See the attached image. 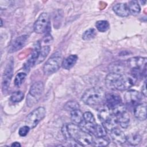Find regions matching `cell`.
Wrapping results in <instances>:
<instances>
[{"label":"cell","instance_id":"6da1fadb","mask_svg":"<svg viewBox=\"0 0 147 147\" xmlns=\"http://www.w3.org/2000/svg\"><path fill=\"white\" fill-rule=\"evenodd\" d=\"M106 93L99 87H94L87 90L82 96V100L87 105L95 106L99 105L105 100Z\"/></svg>","mask_w":147,"mask_h":147},{"label":"cell","instance_id":"7a4b0ae2","mask_svg":"<svg viewBox=\"0 0 147 147\" xmlns=\"http://www.w3.org/2000/svg\"><path fill=\"white\" fill-rule=\"evenodd\" d=\"M147 59L143 57H133L127 60V65L131 72L134 74L138 78L144 74L146 75Z\"/></svg>","mask_w":147,"mask_h":147},{"label":"cell","instance_id":"3957f363","mask_svg":"<svg viewBox=\"0 0 147 147\" xmlns=\"http://www.w3.org/2000/svg\"><path fill=\"white\" fill-rule=\"evenodd\" d=\"M44 88V83L41 81L36 82L32 85L26 96V104L28 107H31L37 103L42 94Z\"/></svg>","mask_w":147,"mask_h":147},{"label":"cell","instance_id":"277c9868","mask_svg":"<svg viewBox=\"0 0 147 147\" xmlns=\"http://www.w3.org/2000/svg\"><path fill=\"white\" fill-rule=\"evenodd\" d=\"M56 53L47 60L43 66V72L46 75H50L56 72L62 64V59L60 54Z\"/></svg>","mask_w":147,"mask_h":147},{"label":"cell","instance_id":"5b68a950","mask_svg":"<svg viewBox=\"0 0 147 147\" xmlns=\"http://www.w3.org/2000/svg\"><path fill=\"white\" fill-rule=\"evenodd\" d=\"M46 110L44 107H39L30 113L25 119V124L30 129L34 128L44 118Z\"/></svg>","mask_w":147,"mask_h":147},{"label":"cell","instance_id":"8992f818","mask_svg":"<svg viewBox=\"0 0 147 147\" xmlns=\"http://www.w3.org/2000/svg\"><path fill=\"white\" fill-rule=\"evenodd\" d=\"M49 14L45 12L41 13L34 24V31L38 34L43 33L46 31L49 25Z\"/></svg>","mask_w":147,"mask_h":147},{"label":"cell","instance_id":"52a82bcc","mask_svg":"<svg viewBox=\"0 0 147 147\" xmlns=\"http://www.w3.org/2000/svg\"><path fill=\"white\" fill-rule=\"evenodd\" d=\"M138 78L137 75L131 72L122 74L118 90L124 91L130 88L134 85Z\"/></svg>","mask_w":147,"mask_h":147},{"label":"cell","instance_id":"ba28073f","mask_svg":"<svg viewBox=\"0 0 147 147\" xmlns=\"http://www.w3.org/2000/svg\"><path fill=\"white\" fill-rule=\"evenodd\" d=\"M14 68V62L13 60H10L5 67L2 76V90L3 93L7 91L10 86V83L13 76Z\"/></svg>","mask_w":147,"mask_h":147},{"label":"cell","instance_id":"9c48e42d","mask_svg":"<svg viewBox=\"0 0 147 147\" xmlns=\"http://www.w3.org/2000/svg\"><path fill=\"white\" fill-rule=\"evenodd\" d=\"M105 100L106 106L111 111L122 105L120 95L114 92H110L106 94Z\"/></svg>","mask_w":147,"mask_h":147},{"label":"cell","instance_id":"30bf717a","mask_svg":"<svg viewBox=\"0 0 147 147\" xmlns=\"http://www.w3.org/2000/svg\"><path fill=\"white\" fill-rule=\"evenodd\" d=\"M74 140L80 146H87L92 144L93 138L92 135L82 129H80L75 136Z\"/></svg>","mask_w":147,"mask_h":147},{"label":"cell","instance_id":"8fae6325","mask_svg":"<svg viewBox=\"0 0 147 147\" xmlns=\"http://www.w3.org/2000/svg\"><path fill=\"white\" fill-rule=\"evenodd\" d=\"M124 99L128 106H136L140 103L141 96L138 91L135 90H129L125 92Z\"/></svg>","mask_w":147,"mask_h":147},{"label":"cell","instance_id":"7c38bea8","mask_svg":"<svg viewBox=\"0 0 147 147\" xmlns=\"http://www.w3.org/2000/svg\"><path fill=\"white\" fill-rule=\"evenodd\" d=\"M122 74L114 72L109 74L105 78V84L106 87L112 90H118Z\"/></svg>","mask_w":147,"mask_h":147},{"label":"cell","instance_id":"4fadbf2b","mask_svg":"<svg viewBox=\"0 0 147 147\" xmlns=\"http://www.w3.org/2000/svg\"><path fill=\"white\" fill-rule=\"evenodd\" d=\"M41 48V46L40 42L38 41H37L34 45V48L30 54L29 59L27 61L26 63L25 64L24 67L26 69H29L30 67H33L35 64H36L37 59L39 57Z\"/></svg>","mask_w":147,"mask_h":147},{"label":"cell","instance_id":"5bb4252c","mask_svg":"<svg viewBox=\"0 0 147 147\" xmlns=\"http://www.w3.org/2000/svg\"><path fill=\"white\" fill-rule=\"evenodd\" d=\"M28 38V36L25 34L17 37L10 45L9 52L13 53L21 49L25 46Z\"/></svg>","mask_w":147,"mask_h":147},{"label":"cell","instance_id":"9a60e30c","mask_svg":"<svg viewBox=\"0 0 147 147\" xmlns=\"http://www.w3.org/2000/svg\"><path fill=\"white\" fill-rule=\"evenodd\" d=\"M110 136L113 141L117 144H123L126 142V136L124 133L117 127L110 131Z\"/></svg>","mask_w":147,"mask_h":147},{"label":"cell","instance_id":"2e32d148","mask_svg":"<svg viewBox=\"0 0 147 147\" xmlns=\"http://www.w3.org/2000/svg\"><path fill=\"white\" fill-rule=\"evenodd\" d=\"M134 115L136 118L140 121H144L146 118V103H139L135 106Z\"/></svg>","mask_w":147,"mask_h":147},{"label":"cell","instance_id":"e0dca14e","mask_svg":"<svg viewBox=\"0 0 147 147\" xmlns=\"http://www.w3.org/2000/svg\"><path fill=\"white\" fill-rule=\"evenodd\" d=\"M113 10L118 16L122 17H127L129 15V11L127 5L125 3H119L113 7Z\"/></svg>","mask_w":147,"mask_h":147},{"label":"cell","instance_id":"ac0fdd59","mask_svg":"<svg viewBox=\"0 0 147 147\" xmlns=\"http://www.w3.org/2000/svg\"><path fill=\"white\" fill-rule=\"evenodd\" d=\"M78 57L76 55H71L62 61V67L65 69H69L73 67L78 60Z\"/></svg>","mask_w":147,"mask_h":147},{"label":"cell","instance_id":"d6986e66","mask_svg":"<svg viewBox=\"0 0 147 147\" xmlns=\"http://www.w3.org/2000/svg\"><path fill=\"white\" fill-rule=\"evenodd\" d=\"M71 119L72 121L77 125L82 124L83 122V114L80 109L74 110L71 111Z\"/></svg>","mask_w":147,"mask_h":147},{"label":"cell","instance_id":"ffe728a7","mask_svg":"<svg viewBox=\"0 0 147 147\" xmlns=\"http://www.w3.org/2000/svg\"><path fill=\"white\" fill-rule=\"evenodd\" d=\"M113 114L111 110H110L106 106V107L100 108L98 111V116L99 119L102 122L107 120Z\"/></svg>","mask_w":147,"mask_h":147},{"label":"cell","instance_id":"44dd1931","mask_svg":"<svg viewBox=\"0 0 147 147\" xmlns=\"http://www.w3.org/2000/svg\"><path fill=\"white\" fill-rule=\"evenodd\" d=\"M118 123V122L116 116L113 114L107 120L103 122V125L106 129L111 131L112 129L116 127Z\"/></svg>","mask_w":147,"mask_h":147},{"label":"cell","instance_id":"7402d4cb","mask_svg":"<svg viewBox=\"0 0 147 147\" xmlns=\"http://www.w3.org/2000/svg\"><path fill=\"white\" fill-rule=\"evenodd\" d=\"M129 13L132 15H137L140 13L141 7L140 4L137 1H131L129 2V5H127Z\"/></svg>","mask_w":147,"mask_h":147},{"label":"cell","instance_id":"603a6c76","mask_svg":"<svg viewBox=\"0 0 147 147\" xmlns=\"http://www.w3.org/2000/svg\"><path fill=\"white\" fill-rule=\"evenodd\" d=\"M141 140V136L138 133H131L126 136V141L130 145L133 146H136L139 144Z\"/></svg>","mask_w":147,"mask_h":147},{"label":"cell","instance_id":"cb8c5ba5","mask_svg":"<svg viewBox=\"0 0 147 147\" xmlns=\"http://www.w3.org/2000/svg\"><path fill=\"white\" fill-rule=\"evenodd\" d=\"M110 142V141L108 137L106 136L98 137L96 139L93 140L92 145L95 146H106Z\"/></svg>","mask_w":147,"mask_h":147},{"label":"cell","instance_id":"d4e9b609","mask_svg":"<svg viewBox=\"0 0 147 147\" xmlns=\"http://www.w3.org/2000/svg\"><path fill=\"white\" fill-rule=\"evenodd\" d=\"M50 50H51V48L49 45H44L41 47L39 57L37 59L36 64H39L42 61H43L45 59L48 55L49 54Z\"/></svg>","mask_w":147,"mask_h":147},{"label":"cell","instance_id":"484cf974","mask_svg":"<svg viewBox=\"0 0 147 147\" xmlns=\"http://www.w3.org/2000/svg\"><path fill=\"white\" fill-rule=\"evenodd\" d=\"M95 26L98 31L105 32L109 29L110 24L109 22L106 20H99L96 22Z\"/></svg>","mask_w":147,"mask_h":147},{"label":"cell","instance_id":"4316f807","mask_svg":"<svg viewBox=\"0 0 147 147\" xmlns=\"http://www.w3.org/2000/svg\"><path fill=\"white\" fill-rule=\"evenodd\" d=\"M96 35V31L94 28H90L86 30L82 34V38L84 41H89L94 38Z\"/></svg>","mask_w":147,"mask_h":147},{"label":"cell","instance_id":"83f0119b","mask_svg":"<svg viewBox=\"0 0 147 147\" xmlns=\"http://www.w3.org/2000/svg\"><path fill=\"white\" fill-rule=\"evenodd\" d=\"M110 71L111 72H114V73H117L119 74H123L124 72V67L123 66L122 64L120 63H115L114 64H111L110 65Z\"/></svg>","mask_w":147,"mask_h":147},{"label":"cell","instance_id":"f1b7e54d","mask_svg":"<svg viewBox=\"0 0 147 147\" xmlns=\"http://www.w3.org/2000/svg\"><path fill=\"white\" fill-rule=\"evenodd\" d=\"M64 108L67 111H73L74 110L79 109L80 105L75 100H70L68 101L64 106Z\"/></svg>","mask_w":147,"mask_h":147},{"label":"cell","instance_id":"f546056e","mask_svg":"<svg viewBox=\"0 0 147 147\" xmlns=\"http://www.w3.org/2000/svg\"><path fill=\"white\" fill-rule=\"evenodd\" d=\"M24 98V94L21 91H18L13 92L10 96V100L14 103L21 102Z\"/></svg>","mask_w":147,"mask_h":147},{"label":"cell","instance_id":"4dcf8cb0","mask_svg":"<svg viewBox=\"0 0 147 147\" xmlns=\"http://www.w3.org/2000/svg\"><path fill=\"white\" fill-rule=\"evenodd\" d=\"M26 77V74L24 72H20L17 74L14 79V84L17 87H20L24 82Z\"/></svg>","mask_w":147,"mask_h":147},{"label":"cell","instance_id":"1f68e13d","mask_svg":"<svg viewBox=\"0 0 147 147\" xmlns=\"http://www.w3.org/2000/svg\"><path fill=\"white\" fill-rule=\"evenodd\" d=\"M94 135H95L96 137H103L106 136V130L103 125H99L96 123L95 132Z\"/></svg>","mask_w":147,"mask_h":147},{"label":"cell","instance_id":"d6a6232c","mask_svg":"<svg viewBox=\"0 0 147 147\" xmlns=\"http://www.w3.org/2000/svg\"><path fill=\"white\" fill-rule=\"evenodd\" d=\"M83 120L87 123H95V119L94 115L90 111H86L83 113Z\"/></svg>","mask_w":147,"mask_h":147},{"label":"cell","instance_id":"836d02e7","mask_svg":"<svg viewBox=\"0 0 147 147\" xmlns=\"http://www.w3.org/2000/svg\"><path fill=\"white\" fill-rule=\"evenodd\" d=\"M30 129V128L28 126H27V125L24 126L20 128L19 131H18V134L21 137L26 136L28 134V133H29Z\"/></svg>","mask_w":147,"mask_h":147},{"label":"cell","instance_id":"e575fe53","mask_svg":"<svg viewBox=\"0 0 147 147\" xmlns=\"http://www.w3.org/2000/svg\"><path fill=\"white\" fill-rule=\"evenodd\" d=\"M52 41V36H51L50 34H47V35H46V36L44 37V39H43V40H42V41H43L44 43L51 42Z\"/></svg>","mask_w":147,"mask_h":147},{"label":"cell","instance_id":"d590c367","mask_svg":"<svg viewBox=\"0 0 147 147\" xmlns=\"http://www.w3.org/2000/svg\"><path fill=\"white\" fill-rule=\"evenodd\" d=\"M146 93H147V91H146V82H145L144 85L142 87V95L145 97H146Z\"/></svg>","mask_w":147,"mask_h":147},{"label":"cell","instance_id":"8d00e7d4","mask_svg":"<svg viewBox=\"0 0 147 147\" xmlns=\"http://www.w3.org/2000/svg\"><path fill=\"white\" fill-rule=\"evenodd\" d=\"M11 146L14 147H18V146H21V144L18 142H14L11 145Z\"/></svg>","mask_w":147,"mask_h":147},{"label":"cell","instance_id":"74e56055","mask_svg":"<svg viewBox=\"0 0 147 147\" xmlns=\"http://www.w3.org/2000/svg\"><path fill=\"white\" fill-rule=\"evenodd\" d=\"M1 26H2V19H1Z\"/></svg>","mask_w":147,"mask_h":147}]
</instances>
